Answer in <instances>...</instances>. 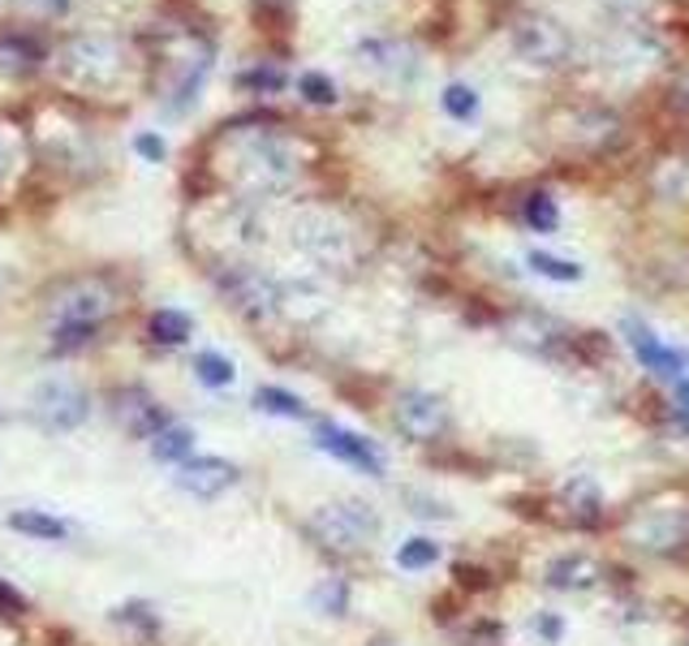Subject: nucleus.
Returning <instances> with one entry per match:
<instances>
[{
	"label": "nucleus",
	"mask_w": 689,
	"mask_h": 646,
	"mask_svg": "<svg viewBox=\"0 0 689 646\" xmlns=\"http://www.w3.org/2000/svg\"><path fill=\"white\" fill-rule=\"evenodd\" d=\"M617 139H620V121L612 117V113H604V108H586V113L573 117V134H569V143L573 146L604 151V146H612Z\"/></svg>",
	"instance_id": "4468645a"
},
{
	"label": "nucleus",
	"mask_w": 689,
	"mask_h": 646,
	"mask_svg": "<svg viewBox=\"0 0 689 646\" xmlns=\"http://www.w3.org/2000/svg\"><path fill=\"white\" fill-rule=\"evenodd\" d=\"M91 324H57V350H73V345H86L91 341Z\"/></svg>",
	"instance_id": "c85d7f7f"
},
{
	"label": "nucleus",
	"mask_w": 689,
	"mask_h": 646,
	"mask_svg": "<svg viewBox=\"0 0 689 646\" xmlns=\"http://www.w3.org/2000/svg\"><path fill=\"white\" fill-rule=\"evenodd\" d=\"M599 561H591V556H582V552H569V556H556L548 565V586L551 590H591V586H599Z\"/></svg>",
	"instance_id": "ddd939ff"
},
{
	"label": "nucleus",
	"mask_w": 689,
	"mask_h": 646,
	"mask_svg": "<svg viewBox=\"0 0 689 646\" xmlns=\"http://www.w3.org/2000/svg\"><path fill=\"white\" fill-rule=\"evenodd\" d=\"M444 113H448V117H457V121L479 117V91H475V86H466V82H453V86L444 91Z\"/></svg>",
	"instance_id": "393cba45"
},
{
	"label": "nucleus",
	"mask_w": 689,
	"mask_h": 646,
	"mask_svg": "<svg viewBox=\"0 0 689 646\" xmlns=\"http://www.w3.org/2000/svg\"><path fill=\"white\" fill-rule=\"evenodd\" d=\"M117 70H121V61H117V48L108 39H78L66 52V73L73 82H91V78L108 82Z\"/></svg>",
	"instance_id": "f8f14e48"
},
{
	"label": "nucleus",
	"mask_w": 689,
	"mask_h": 646,
	"mask_svg": "<svg viewBox=\"0 0 689 646\" xmlns=\"http://www.w3.org/2000/svg\"><path fill=\"white\" fill-rule=\"evenodd\" d=\"M86 392L73 388L66 379H48L35 388V419L48 431H73L78 423H86Z\"/></svg>",
	"instance_id": "39448f33"
},
{
	"label": "nucleus",
	"mask_w": 689,
	"mask_h": 646,
	"mask_svg": "<svg viewBox=\"0 0 689 646\" xmlns=\"http://www.w3.org/2000/svg\"><path fill=\"white\" fill-rule=\"evenodd\" d=\"M624 328V341H629V350H633V359L642 362L646 371H655V375H668V379H681L686 375V366H689V354L686 350H673V345H664L642 319H624L620 324Z\"/></svg>",
	"instance_id": "423d86ee"
},
{
	"label": "nucleus",
	"mask_w": 689,
	"mask_h": 646,
	"mask_svg": "<svg viewBox=\"0 0 689 646\" xmlns=\"http://www.w3.org/2000/svg\"><path fill=\"white\" fill-rule=\"evenodd\" d=\"M195 375L203 379L207 388H229L237 371H233V362L224 359V354H215V350H207V354H199V359H195Z\"/></svg>",
	"instance_id": "5701e85b"
},
{
	"label": "nucleus",
	"mask_w": 689,
	"mask_h": 646,
	"mask_svg": "<svg viewBox=\"0 0 689 646\" xmlns=\"http://www.w3.org/2000/svg\"><path fill=\"white\" fill-rule=\"evenodd\" d=\"M689 535V508L686 504H646L629 517V543L642 552H673L681 548V539Z\"/></svg>",
	"instance_id": "f03ea898"
},
{
	"label": "nucleus",
	"mask_w": 689,
	"mask_h": 646,
	"mask_svg": "<svg viewBox=\"0 0 689 646\" xmlns=\"http://www.w3.org/2000/svg\"><path fill=\"white\" fill-rule=\"evenodd\" d=\"M297 91L311 99V104H337V82L328 73H302L297 78Z\"/></svg>",
	"instance_id": "bb28decb"
},
{
	"label": "nucleus",
	"mask_w": 689,
	"mask_h": 646,
	"mask_svg": "<svg viewBox=\"0 0 689 646\" xmlns=\"http://www.w3.org/2000/svg\"><path fill=\"white\" fill-rule=\"evenodd\" d=\"M539 277H548V281H560V285H573V281H582V268L577 263H569V259H556L548 250H530V259H526Z\"/></svg>",
	"instance_id": "4be33fe9"
},
{
	"label": "nucleus",
	"mask_w": 689,
	"mask_h": 646,
	"mask_svg": "<svg viewBox=\"0 0 689 646\" xmlns=\"http://www.w3.org/2000/svg\"><path fill=\"white\" fill-rule=\"evenodd\" d=\"M138 155H147V160H164V139H155V134H138Z\"/></svg>",
	"instance_id": "72a5a7b5"
},
{
	"label": "nucleus",
	"mask_w": 689,
	"mask_h": 646,
	"mask_svg": "<svg viewBox=\"0 0 689 646\" xmlns=\"http://www.w3.org/2000/svg\"><path fill=\"white\" fill-rule=\"evenodd\" d=\"M513 48L530 66H564L573 44H569V35H564L560 22H551L544 13H530V17H522L513 26Z\"/></svg>",
	"instance_id": "7ed1b4c3"
},
{
	"label": "nucleus",
	"mask_w": 689,
	"mask_h": 646,
	"mask_svg": "<svg viewBox=\"0 0 689 646\" xmlns=\"http://www.w3.org/2000/svg\"><path fill=\"white\" fill-rule=\"evenodd\" d=\"M535 634H544V643H560V634H564V625H560V616H551V612H544L539 621H535Z\"/></svg>",
	"instance_id": "473e14b6"
},
{
	"label": "nucleus",
	"mask_w": 689,
	"mask_h": 646,
	"mask_svg": "<svg viewBox=\"0 0 689 646\" xmlns=\"http://www.w3.org/2000/svg\"><path fill=\"white\" fill-rule=\"evenodd\" d=\"M4 168H9V155H4V151H0V177H4Z\"/></svg>",
	"instance_id": "e433bc0d"
},
{
	"label": "nucleus",
	"mask_w": 689,
	"mask_h": 646,
	"mask_svg": "<svg viewBox=\"0 0 689 646\" xmlns=\"http://www.w3.org/2000/svg\"><path fill=\"white\" fill-rule=\"evenodd\" d=\"M195 448V431L190 427H164L151 439V457L155 461H168V466H182Z\"/></svg>",
	"instance_id": "6ab92c4d"
},
{
	"label": "nucleus",
	"mask_w": 689,
	"mask_h": 646,
	"mask_svg": "<svg viewBox=\"0 0 689 646\" xmlns=\"http://www.w3.org/2000/svg\"><path fill=\"white\" fill-rule=\"evenodd\" d=\"M315 444H319L324 453L341 457L344 466H353V470L371 474V479H379V474H384V453H379L366 435H353V431L337 427V423H315Z\"/></svg>",
	"instance_id": "0eeeda50"
},
{
	"label": "nucleus",
	"mask_w": 689,
	"mask_h": 646,
	"mask_svg": "<svg viewBox=\"0 0 689 646\" xmlns=\"http://www.w3.org/2000/svg\"><path fill=\"white\" fill-rule=\"evenodd\" d=\"M504 337H509L513 345L530 350V354H544V359H551V354L569 341V332H564L551 315H539V310H517V315H509V319H504Z\"/></svg>",
	"instance_id": "1a4fd4ad"
},
{
	"label": "nucleus",
	"mask_w": 689,
	"mask_h": 646,
	"mask_svg": "<svg viewBox=\"0 0 689 646\" xmlns=\"http://www.w3.org/2000/svg\"><path fill=\"white\" fill-rule=\"evenodd\" d=\"M242 86H250V91H280V86H284V73H276V70L242 73Z\"/></svg>",
	"instance_id": "c756f323"
},
{
	"label": "nucleus",
	"mask_w": 689,
	"mask_h": 646,
	"mask_svg": "<svg viewBox=\"0 0 689 646\" xmlns=\"http://www.w3.org/2000/svg\"><path fill=\"white\" fill-rule=\"evenodd\" d=\"M9 530L17 535H31V539H66L69 526L52 513H39V508H17L9 513Z\"/></svg>",
	"instance_id": "f3484780"
},
{
	"label": "nucleus",
	"mask_w": 689,
	"mask_h": 646,
	"mask_svg": "<svg viewBox=\"0 0 689 646\" xmlns=\"http://www.w3.org/2000/svg\"><path fill=\"white\" fill-rule=\"evenodd\" d=\"M677 401H681V410L689 414V379L681 384V388H677Z\"/></svg>",
	"instance_id": "c9c22d12"
},
{
	"label": "nucleus",
	"mask_w": 689,
	"mask_h": 646,
	"mask_svg": "<svg viewBox=\"0 0 689 646\" xmlns=\"http://www.w3.org/2000/svg\"><path fill=\"white\" fill-rule=\"evenodd\" d=\"M526 224L530 228H539V233H556L560 228V208H556V199H551L548 190H535V195H526Z\"/></svg>",
	"instance_id": "412c9836"
},
{
	"label": "nucleus",
	"mask_w": 689,
	"mask_h": 646,
	"mask_svg": "<svg viewBox=\"0 0 689 646\" xmlns=\"http://www.w3.org/2000/svg\"><path fill=\"white\" fill-rule=\"evenodd\" d=\"M393 419H397L401 435L427 444V439H440V435H444V427H448V406H444L435 392L406 388V392L397 397V406H393Z\"/></svg>",
	"instance_id": "20e7f679"
},
{
	"label": "nucleus",
	"mask_w": 689,
	"mask_h": 646,
	"mask_svg": "<svg viewBox=\"0 0 689 646\" xmlns=\"http://www.w3.org/2000/svg\"><path fill=\"white\" fill-rule=\"evenodd\" d=\"M435 561H440V543H435V539H410V543H401V552H397V565L410 569V574L431 569Z\"/></svg>",
	"instance_id": "b1692460"
},
{
	"label": "nucleus",
	"mask_w": 689,
	"mask_h": 646,
	"mask_svg": "<svg viewBox=\"0 0 689 646\" xmlns=\"http://www.w3.org/2000/svg\"><path fill=\"white\" fill-rule=\"evenodd\" d=\"M190 315L186 310H155L151 315V324H147V332H151V341L155 345H186L190 341Z\"/></svg>",
	"instance_id": "a211bd4d"
},
{
	"label": "nucleus",
	"mask_w": 689,
	"mask_h": 646,
	"mask_svg": "<svg viewBox=\"0 0 689 646\" xmlns=\"http://www.w3.org/2000/svg\"><path fill=\"white\" fill-rule=\"evenodd\" d=\"M113 414H117V423L130 431L135 439H155L160 431L168 427V419L160 414V406L142 388H121L113 397Z\"/></svg>",
	"instance_id": "9b49d317"
},
{
	"label": "nucleus",
	"mask_w": 689,
	"mask_h": 646,
	"mask_svg": "<svg viewBox=\"0 0 689 646\" xmlns=\"http://www.w3.org/2000/svg\"><path fill=\"white\" fill-rule=\"evenodd\" d=\"M0 612H4V616H22V612H26V599H22L4 577H0Z\"/></svg>",
	"instance_id": "2f4dec72"
},
{
	"label": "nucleus",
	"mask_w": 689,
	"mask_h": 646,
	"mask_svg": "<svg viewBox=\"0 0 689 646\" xmlns=\"http://www.w3.org/2000/svg\"><path fill=\"white\" fill-rule=\"evenodd\" d=\"M173 483H177L182 492L199 496V501H215V496H224V492L237 483V466L224 461V457H186V461L177 466Z\"/></svg>",
	"instance_id": "6e6552de"
},
{
	"label": "nucleus",
	"mask_w": 689,
	"mask_h": 646,
	"mask_svg": "<svg viewBox=\"0 0 689 646\" xmlns=\"http://www.w3.org/2000/svg\"><path fill=\"white\" fill-rule=\"evenodd\" d=\"M229 293H233V302L242 306V310H250V315H268V310H276V285L272 281H264V277H255V272H242L233 285H229Z\"/></svg>",
	"instance_id": "dca6fc26"
},
{
	"label": "nucleus",
	"mask_w": 689,
	"mask_h": 646,
	"mask_svg": "<svg viewBox=\"0 0 689 646\" xmlns=\"http://www.w3.org/2000/svg\"><path fill=\"white\" fill-rule=\"evenodd\" d=\"M108 310H113V293L100 285V281H78V285H69L52 302L57 324H91V328H100V319Z\"/></svg>",
	"instance_id": "9d476101"
},
{
	"label": "nucleus",
	"mask_w": 689,
	"mask_h": 646,
	"mask_svg": "<svg viewBox=\"0 0 689 646\" xmlns=\"http://www.w3.org/2000/svg\"><path fill=\"white\" fill-rule=\"evenodd\" d=\"M673 104H677L681 113H689V82L681 86V91H677V95H673Z\"/></svg>",
	"instance_id": "f704fd0d"
},
{
	"label": "nucleus",
	"mask_w": 689,
	"mask_h": 646,
	"mask_svg": "<svg viewBox=\"0 0 689 646\" xmlns=\"http://www.w3.org/2000/svg\"><path fill=\"white\" fill-rule=\"evenodd\" d=\"M0 57H4V61L13 57V70H31V66L39 61V48H35L31 39H22V35H9V39L0 44Z\"/></svg>",
	"instance_id": "cd10ccee"
},
{
	"label": "nucleus",
	"mask_w": 689,
	"mask_h": 646,
	"mask_svg": "<svg viewBox=\"0 0 689 646\" xmlns=\"http://www.w3.org/2000/svg\"><path fill=\"white\" fill-rule=\"evenodd\" d=\"M560 504L569 508L573 526H599V517H604V496H599L595 479H586V474H577L560 488Z\"/></svg>",
	"instance_id": "2eb2a0df"
},
{
	"label": "nucleus",
	"mask_w": 689,
	"mask_h": 646,
	"mask_svg": "<svg viewBox=\"0 0 689 646\" xmlns=\"http://www.w3.org/2000/svg\"><path fill=\"white\" fill-rule=\"evenodd\" d=\"M311 603H315L319 612H328V616H341L344 608H349V586H344L341 577H328V582H319V586H315Z\"/></svg>",
	"instance_id": "a878e982"
},
{
	"label": "nucleus",
	"mask_w": 689,
	"mask_h": 646,
	"mask_svg": "<svg viewBox=\"0 0 689 646\" xmlns=\"http://www.w3.org/2000/svg\"><path fill=\"white\" fill-rule=\"evenodd\" d=\"M255 406L268 410V414H280V419H311L306 401L293 397V392H284V388H259V392H255Z\"/></svg>",
	"instance_id": "aec40b11"
},
{
	"label": "nucleus",
	"mask_w": 689,
	"mask_h": 646,
	"mask_svg": "<svg viewBox=\"0 0 689 646\" xmlns=\"http://www.w3.org/2000/svg\"><path fill=\"white\" fill-rule=\"evenodd\" d=\"M113 616H117V621H130V625H142V630H155V616H151V608H142V603H126V608H117Z\"/></svg>",
	"instance_id": "7c9ffc66"
},
{
	"label": "nucleus",
	"mask_w": 689,
	"mask_h": 646,
	"mask_svg": "<svg viewBox=\"0 0 689 646\" xmlns=\"http://www.w3.org/2000/svg\"><path fill=\"white\" fill-rule=\"evenodd\" d=\"M306 530L328 548V552H362V548H371L375 543V535H379V517H375V508L362 501H337V504H324V508H315V517L306 521Z\"/></svg>",
	"instance_id": "f257e3e1"
}]
</instances>
